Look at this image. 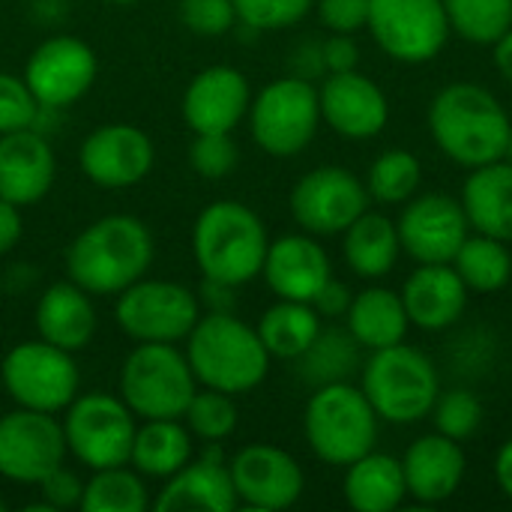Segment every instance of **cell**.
<instances>
[{
	"label": "cell",
	"mask_w": 512,
	"mask_h": 512,
	"mask_svg": "<svg viewBox=\"0 0 512 512\" xmlns=\"http://www.w3.org/2000/svg\"><path fill=\"white\" fill-rule=\"evenodd\" d=\"M411 321L402 303V294L372 285L360 294H354L348 306V333L357 339V345L378 351L390 348L396 342H405Z\"/></svg>",
	"instance_id": "28"
},
{
	"label": "cell",
	"mask_w": 512,
	"mask_h": 512,
	"mask_svg": "<svg viewBox=\"0 0 512 512\" xmlns=\"http://www.w3.org/2000/svg\"><path fill=\"white\" fill-rule=\"evenodd\" d=\"M495 66L512 84V27L495 42Z\"/></svg>",
	"instance_id": "51"
},
{
	"label": "cell",
	"mask_w": 512,
	"mask_h": 512,
	"mask_svg": "<svg viewBox=\"0 0 512 512\" xmlns=\"http://www.w3.org/2000/svg\"><path fill=\"white\" fill-rule=\"evenodd\" d=\"M63 426L54 414L15 408L0 417V477L12 483H39L66 459Z\"/></svg>",
	"instance_id": "14"
},
{
	"label": "cell",
	"mask_w": 512,
	"mask_h": 512,
	"mask_svg": "<svg viewBox=\"0 0 512 512\" xmlns=\"http://www.w3.org/2000/svg\"><path fill=\"white\" fill-rule=\"evenodd\" d=\"M351 300H354V294L348 291V285H342V282H336V279L330 276L327 285L315 294L312 306H315V312L324 315V318H342V315H348Z\"/></svg>",
	"instance_id": "47"
},
{
	"label": "cell",
	"mask_w": 512,
	"mask_h": 512,
	"mask_svg": "<svg viewBox=\"0 0 512 512\" xmlns=\"http://www.w3.org/2000/svg\"><path fill=\"white\" fill-rule=\"evenodd\" d=\"M114 318L135 342H180L198 324V297L168 279H138L117 294Z\"/></svg>",
	"instance_id": "11"
},
{
	"label": "cell",
	"mask_w": 512,
	"mask_h": 512,
	"mask_svg": "<svg viewBox=\"0 0 512 512\" xmlns=\"http://www.w3.org/2000/svg\"><path fill=\"white\" fill-rule=\"evenodd\" d=\"M270 237L255 210L240 201H216L192 228V252L204 279L246 285L264 270Z\"/></svg>",
	"instance_id": "4"
},
{
	"label": "cell",
	"mask_w": 512,
	"mask_h": 512,
	"mask_svg": "<svg viewBox=\"0 0 512 512\" xmlns=\"http://www.w3.org/2000/svg\"><path fill=\"white\" fill-rule=\"evenodd\" d=\"M195 372L174 342H138L120 369V399L141 420H183Z\"/></svg>",
	"instance_id": "7"
},
{
	"label": "cell",
	"mask_w": 512,
	"mask_h": 512,
	"mask_svg": "<svg viewBox=\"0 0 512 512\" xmlns=\"http://www.w3.org/2000/svg\"><path fill=\"white\" fill-rule=\"evenodd\" d=\"M420 180L423 168L411 150H387L369 165L366 192L381 204H405L417 195Z\"/></svg>",
	"instance_id": "37"
},
{
	"label": "cell",
	"mask_w": 512,
	"mask_h": 512,
	"mask_svg": "<svg viewBox=\"0 0 512 512\" xmlns=\"http://www.w3.org/2000/svg\"><path fill=\"white\" fill-rule=\"evenodd\" d=\"M297 360L303 381L315 387L345 381L357 369V339L342 330H321L309 351Z\"/></svg>",
	"instance_id": "36"
},
{
	"label": "cell",
	"mask_w": 512,
	"mask_h": 512,
	"mask_svg": "<svg viewBox=\"0 0 512 512\" xmlns=\"http://www.w3.org/2000/svg\"><path fill=\"white\" fill-rule=\"evenodd\" d=\"M231 288L234 285H225V282H216V279H204V285H201V303L210 312H231V306H234Z\"/></svg>",
	"instance_id": "49"
},
{
	"label": "cell",
	"mask_w": 512,
	"mask_h": 512,
	"mask_svg": "<svg viewBox=\"0 0 512 512\" xmlns=\"http://www.w3.org/2000/svg\"><path fill=\"white\" fill-rule=\"evenodd\" d=\"M39 111L42 105L36 102L27 81L12 72H0V135L33 129Z\"/></svg>",
	"instance_id": "42"
},
{
	"label": "cell",
	"mask_w": 512,
	"mask_h": 512,
	"mask_svg": "<svg viewBox=\"0 0 512 512\" xmlns=\"http://www.w3.org/2000/svg\"><path fill=\"white\" fill-rule=\"evenodd\" d=\"M249 123L255 144L276 156L288 159L309 147L321 123L318 90L306 78H279L267 84L249 105Z\"/></svg>",
	"instance_id": "9"
},
{
	"label": "cell",
	"mask_w": 512,
	"mask_h": 512,
	"mask_svg": "<svg viewBox=\"0 0 512 512\" xmlns=\"http://www.w3.org/2000/svg\"><path fill=\"white\" fill-rule=\"evenodd\" d=\"M366 210H369L366 183H360L354 171L339 165L312 168L291 189V216L312 237L342 234Z\"/></svg>",
	"instance_id": "13"
},
{
	"label": "cell",
	"mask_w": 512,
	"mask_h": 512,
	"mask_svg": "<svg viewBox=\"0 0 512 512\" xmlns=\"http://www.w3.org/2000/svg\"><path fill=\"white\" fill-rule=\"evenodd\" d=\"M261 276L267 279L270 291L279 300L312 303L315 294L333 276V270H330L327 252L321 249V243L315 237L285 234V237L270 243Z\"/></svg>",
	"instance_id": "21"
},
{
	"label": "cell",
	"mask_w": 512,
	"mask_h": 512,
	"mask_svg": "<svg viewBox=\"0 0 512 512\" xmlns=\"http://www.w3.org/2000/svg\"><path fill=\"white\" fill-rule=\"evenodd\" d=\"M396 231L399 246L417 264H453L456 252L471 234V222L462 201L441 192H426L405 201Z\"/></svg>",
	"instance_id": "15"
},
{
	"label": "cell",
	"mask_w": 512,
	"mask_h": 512,
	"mask_svg": "<svg viewBox=\"0 0 512 512\" xmlns=\"http://www.w3.org/2000/svg\"><path fill=\"white\" fill-rule=\"evenodd\" d=\"M51 144L36 129H18L0 135V198L30 207L42 201L54 183Z\"/></svg>",
	"instance_id": "23"
},
{
	"label": "cell",
	"mask_w": 512,
	"mask_h": 512,
	"mask_svg": "<svg viewBox=\"0 0 512 512\" xmlns=\"http://www.w3.org/2000/svg\"><path fill=\"white\" fill-rule=\"evenodd\" d=\"M312 453L327 465H351L375 450L378 414L360 387L348 381L321 384L303 414Z\"/></svg>",
	"instance_id": "5"
},
{
	"label": "cell",
	"mask_w": 512,
	"mask_h": 512,
	"mask_svg": "<svg viewBox=\"0 0 512 512\" xmlns=\"http://www.w3.org/2000/svg\"><path fill=\"white\" fill-rule=\"evenodd\" d=\"M495 477H498V486L501 492L512 501V438L498 450V459H495Z\"/></svg>",
	"instance_id": "50"
},
{
	"label": "cell",
	"mask_w": 512,
	"mask_h": 512,
	"mask_svg": "<svg viewBox=\"0 0 512 512\" xmlns=\"http://www.w3.org/2000/svg\"><path fill=\"white\" fill-rule=\"evenodd\" d=\"M183 423L192 432V438H198L204 444L207 441L222 444L237 429V405H234L231 393L204 387V390H195L192 402L186 405Z\"/></svg>",
	"instance_id": "38"
},
{
	"label": "cell",
	"mask_w": 512,
	"mask_h": 512,
	"mask_svg": "<svg viewBox=\"0 0 512 512\" xmlns=\"http://www.w3.org/2000/svg\"><path fill=\"white\" fill-rule=\"evenodd\" d=\"M153 159V141L132 123H105L93 129L78 150L84 177L102 189H129L141 183L150 174Z\"/></svg>",
	"instance_id": "18"
},
{
	"label": "cell",
	"mask_w": 512,
	"mask_h": 512,
	"mask_svg": "<svg viewBox=\"0 0 512 512\" xmlns=\"http://www.w3.org/2000/svg\"><path fill=\"white\" fill-rule=\"evenodd\" d=\"M111 3H132V0H111Z\"/></svg>",
	"instance_id": "53"
},
{
	"label": "cell",
	"mask_w": 512,
	"mask_h": 512,
	"mask_svg": "<svg viewBox=\"0 0 512 512\" xmlns=\"http://www.w3.org/2000/svg\"><path fill=\"white\" fill-rule=\"evenodd\" d=\"M0 381L18 408L57 414L78 396V366L69 351L36 339L15 345L0 363Z\"/></svg>",
	"instance_id": "10"
},
{
	"label": "cell",
	"mask_w": 512,
	"mask_h": 512,
	"mask_svg": "<svg viewBox=\"0 0 512 512\" xmlns=\"http://www.w3.org/2000/svg\"><path fill=\"white\" fill-rule=\"evenodd\" d=\"M450 30L474 45H495L512 27V0H444Z\"/></svg>",
	"instance_id": "35"
},
{
	"label": "cell",
	"mask_w": 512,
	"mask_h": 512,
	"mask_svg": "<svg viewBox=\"0 0 512 512\" xmlns=\"http://www.w3.org/2000/svg\"><path fill=\"white\" fill-rule=\"evenodd\" d=\"M402 471H405L408 495L432 507V504H444L459 492L468 471V459L462 441L435 432V435H423L408 447L402 459Z\"/></svg>",
	"instance_id": "22"
},
{
	"label": "cell",
	"mask_w": 512,
	"mask_h": 512,
	"mask_svg": "<svg viewBox=\"0 0 512 512\" xmlns=\"http://www.w3.org/2000/svg\"><path fill=\"white\" fill-rule=\"evenodd\" d=\"M504 159L512 165V132H510V141H507V153H504Z\"/></svg>",
	"instance_id": "52"
},
{
	"label": "cell",
	"mask_w": 512,
	"mask_h": 512,
	"mask_svg": "<svg viewBox=\"0 0 512 512\" xmlns=\"http://www.w3.org/2000/svg\"><path fill=\"white\" fill-rule=\"evenodd\" d=\"M150 264L153 234L129 213H111L90 222L66 249V273L87 294H120L144 279Z\"/></svg>",
	"instance_id": "1"
},
{
	"label": "cell",
	"mask_w": 512,
	"mask_h": 512,
	"mask_svg": "<svg viewBox=\"0 0 512 512\" xmlns=\"http://www.w3.org/2000/svg\"><path fill=\"white\" fill-rule=\"evenodd\" d=\"M378 48L399 63H426L450 39L444 0H369V21Z\"/></svg>",
	"instance_id": "12"
},
{
	"label": "cell",
	"mask_w": 512,
	"mask_h": 512,
	"mask_svg": "<svg viewBox=\"0 0 512 512\" xmlns=\"http://www.w3.org/2000/svg\"><path fill=\"white\" fill-rule=\"evenodd\" d=\"M432 420L441 435H447L453 441H468L483 423V405L468 390H450L444 396L438 393V399L432 405Z\"/></svg>",
	"instance_id": "39"
},
{
	"label": "cell",
	"mask_w": 512,
	"mask_h": 512,
	"mask_svg": "<svg viewBox=\"0 0 512 512\" xmlns=\"http://www.w3.org/2000/svg\"><path fill=\"white\" fill-rule=\"evenodd\" d=\"M258 336L267 348L270 357L279 360H297L309 351V345L321 333V315L315 312L312 303L300 300H279L273 303L261 321H258Z\"/></svg>",
	"instance_id": "32"
},
{
	"label": "cell",
	"mask_w": 512,
	"mask_h": 512,
	"mask_svg": "<svg viewBox=\"0 0 512 512\" xmlns=\"http://www.w3.org/2000/svg\"><path fill=\"white\" fill-rule=\"evenodd\" d=\"M408 498L402 462L387 453H366L348 465L345 501L357 512H390Z\"/></svg>",
	"instance_id": "29"
},
{
	"label": "cell",
	"mask_w": 512,
	"mask_h": 512,
	"mask_svg": "<svg viewBox=\"0 0 512 512\" xmlns=\"http://www.w3.org/2000/svg\"><path fill=\"white\" fill-rule=\"evenodd\" d=\"M36 330L39 339L75 354L90 345L96 336V309L84 288L72 279L45 288L36 303Z\"/></svg>",
	"instance_id": "26"
},
{
	"label": "cell",
	"mask_w": 512,
	"mask_h": 512,
	"mask_svg": "<svg viewBox=\"0 0 512 512\" xmlns=\"http://www.w3.org/2000/svg\"><path fill=\"white\" fill-rule=\"evenodd\" d=\"M228 474L237 501L261 512L288 510L303 495V468L297 459L273 444H249L231 462Z\"/></svg>",
	"instance_id": "16"
},
{
	"label": "cell",
	"mask_w": 512,
	"mask_h": 512,
	"mask_svg": "<svg viewBox=\"0 0 512 512\" xmlns=\"http://www.w3.org/2000/svg\"><path fill=\"white\" fill-rule=\"evenodd\" d=\"M435 144L462 168H480L504 159L512 123L498 96L480 84L456 81L435 93L429 105Z\"/></svg>",
	"instance_id": "2"
},
{
	"label": "cell",
	"mask_w": 512,
	"mask_h": 512,
	"mask_svg": "<svg viewBox=\"0 0 512 512\" xmlns=\"http://www.w3.org/2000/svg\"><path fill=\"white\" fill-rule=\"evenodd\" d=\"M192 459V432L180 420H144L135 426L129 465L141 477L168 480Z\"/></svg>",
	"instance_id": "31"
},
{
	"label": "cell",
	"mask_w": 512,
	"mask_h": 512,
	"mask_svg": "<svg viewBox=\"0 0 512 512\" xmlns=\"http://www.w3.org/2000/svg\"><path fill=\"white\" fill-rule=\"evenodd\" d=\"M315 0H234L237 18L252 30H282L309 15Z\"/></svg>",
	"instance_id": "41"
},
{
	"label": "cell",
	"mask_w": 512,
	"mask_h": 512,
	"mask_svg": "<svg viewBox=\"0 0 512 512\" xmlns=\"http://www.w3.org/2000/svg\"><path fill=\"white\" fill-rule=\"evenodd\" d=\"M66 450L90 471L129 465L135 414L120 396L111 393H84L66 405L63 417Z\"/></svg>",
	"instance_id": "8"
},
{
	"label": "cell",
	"mask_w": 512,
	"mask_h": 512,
	"mask_svg": "<svg viewBox=\"0 0 512 512\" xmlns=\"http://www.w3.org/2000/svg\"><path fill=\"white\" fill-rule=\"evenodd\" d=\"M360 390L372 402L378 420L411 426L432 414L441 381L435 363L423 351L396 342L390 348L372 351L369 363L363 366Z\"/></svg>",
	"instance_id": "6"
},
{
	"label": "cell",
	"mask_w": 512,
	"mask_h": 512,
	"mask_svg": "<svg viewBox=\"0 0 512 512\" xmlns=\"http://www.w3.org/2000/svg\"><path fill=\"white\" fill-rule=\"evenodd\" d=\"M96 69V54L87 42L75 36H51L30 54L24 81L42 108H66L90 90Z\"/></svg>",
	"instance_id": "17"
},
{
	"label": "cell",
	"mask_w": 512,
	"mask_h": 512,
	"mask_svg": "<svg viewBox=\"0 0 512 512\" xmlns=\"http://www.w3.org/2000/svg\"><path fill=\"white\" fill-rule=\"evenodd\" d=\"M318 18L333 33H357L369 21V0H318Z\"/></svg>",
	"instance_id": "45"
},
{
	"label": "cell",
	"mask_w": 512,
	"mask_h": 512,
	"mask_svg": "<svg viewBox=\"0 0 512 512\" xmlns=\"http://www.w3.org/2000/svg\"><path fill=\"white\" fill-rule=\"evenodd\" d=\"M321 54H324L327 72H348V69H357L360 63V45L351 33H333L321 45Z\"/></svg>",
	"instance_id": "46"
},
{
	"label": "cell",
	"mask_w": 512,
	"mask_h": 512,
	"mask_svg": "<svg viewBox=\"0 0 512 512\" xmlns=\"http://www.w3.org/2000/svg\"><path fill=\"white\" fill-rule=\"evenodd\" d=\"M456 273L468 285V291L492 294L501 291L512 279V255L507 240L489 237V234H468L462 249L453 258Z\"/></svg>",
	"instance_id": "33"
},
{
	"label": "cell",
	"mask_w": 512,
	"mask_h": 512,
	"mask_svg": "<svg viewBox=\"0 0 512 512\" xmlns=\"http://www.w3.org/2000/svg\"><path fill=\"white\" fill-rule=\"evenodd\" d=\"M237 144L231 132H195L189 144V165L204 180H222L237 168Z\"/></svg>",
	"instance_id": "40"
},
{
	"label": "cell",
	"mask_w": 512,
	"mask_h": 512,
	"mask_svg": "<svg viewBox=\"0 0 512 512\" xmlns=\"http://www.w3.org/2000/svg\"><path fill=\"white\" fill-rule=\"evenodd\" d=\"M345 261L360 279H384L399 261V231L384 213H360L345 231Z\"/></svg>",
	"instance_id": "30"
},
{
	"label": "cell",
	"mask_w": 512,
	"mask_h": 512,
	"mask_svg": "<svg viewBox=\"0 0 512 512\" xmlns=\"http://www.w3.org/2000/svg\"><path fill=\"white\" fill-rule=\"evenodd\" d=\"M21 231H24V225H21V207L12 204V201H6V198H0V255H6V252H12L18 246Z\"/></svg>",
	"instance_id": "48"
},
{
	"label": "cell",
	"mask_w": 512,
	"mask_h": 512,
	"mask_svg": "<svg viewBox=\"0 0 512 512\" xmlns=\"http://www.w3.org/2000/svg\"><path fill=\"white\" fill-rule=\"evenodd\" d=\"M237 504L240 501H237V492H234V483H231V474H228V465L225 462H210V459L192 462L189 459L159 489V495L153 501V510L231 512Z\"/></svg>",
	"instance_id": "25"
},
{
	"label": "cell",
	"mask_w": 512,
	"mask_h": 512,
	"mask_svg": "<svg viewBox=\"0 0 512 512\" xmlns=\"http://www.w3.org/2000/svg\"><path fill=\"white\" fill-rule=\"evenodd\" d=\"M402 303L420 330H447L468 309V285L453 264H420L402 288Z\"/></svg>",
	"instance_id": "24"
},
{
	"label": "cell",
	"mask_w": 512,
	"mask_h": 512,
	"mask_svg": "<svg viewBox=\"0 0 512 512\" xmlns=\"http://www.w3.org/2000/svg\"><path fill=\"white\" fill-rule=\"evenodd\" d=\"M249 81L234 66L198 72L183 93V120L192 132H231L249 114Z\"/></svg>",
	"instance_id": "20"
},
{
	"label": "cell",
	"mask_w": 512,
	"mask_h": 512,
	"mask_svg": "<svg viewBox=\"0 0 512 512\" xmlns=\"http://www.w3.org/2000/svg\"><path fill=\"white\" fill-rule=\"evenodd\" d=\"M462 207L477 234L512 240V165L507 159L471 168Z\"/></svg>",
	"instance_id": "27"
},
{
	"label": "cell",
	"mask_w": 512,
	"mask_h": 512,
	"mask_svg": "<svg viewBox=\"0 0 512 512\" xmlns=\"http://www.w3.org/2000/svg\"><path fill=\"white\" fill-rule=\"evenodd\" d=\"M147 489L138 471L123 465L99 468L84 483L81 510L84 512H144L147 510Z\"/></svg>",
	"instance_id": "34"
},
{
	"label": "cell",
	"mask_w": 512,
	"mask_h": 512,
	"mask_svg": "<svg viewBox=\"0 0 512 512\" xmlns=\"http://www.w3.org/2000/svg\"><path fill=\"white\" fill-rule=\"evenodd\" d=\"M186 360L195 381L231 396L255 390L270 369V354L258 330L231 312H210L198 318L186 336Z\"/></svg>",
	"instance_id": "3"
},
{
	"label": "cell",
	"mask_w": 512,
	"mask_h": 512,
	"mask_svg": "<svg viewBox=\"0 0 512 512\" xmlns=\"http://www.w3.org/2000/svg\"><path fill=\"white\" fill-rule=\"evenodd\" d=\"M321 120L342 138L366 141L384 132L390 120V102L384 90L357 69L330 72L318 90Z\"/></svg>",
	"instance_id": "19"
},
{
	"label": "cell",
	"mask_w": 512,
	"mask_h": 512,
	"mask_svg": "<svg viewBox=\"0 0 512 512\" xmlns=\"http://www.w3.org/2000/svg\"><path fill=\"white\" fill-rule=\"evenodd\" d=\"M3 510H6V504H3V501H0V512H3Z\"/></svg>",
	"instance_id": "54"
},
{
	"label": "cell",
	"mask_w": 512,
	"mask_h": 512,
	"mask_svg": "<svg viewBox=\"0 0 512 512\" xmlns=\"http://www.w3.org/2000/svg\"><path fill=\"white\" fill-rule=\"evenodd\" d=\"M180 21L192 33L213 39L234 27L237 9L234 0H180Z\"/></svg>",
	"instance_id": "43"
},
{
	"label": "cell",
	"mask_w": 512,
	"mask_h": 512,
	"mask_svg": "<svg viewBox=\"0 0 512 512\" xmlns=\"http://www.w3.org/2000/svg\"><path fill=\"white\" fill-rule=\"evenodd\" d=\"M36 486H39L42 504H45L51 512L81 507L84 483H81L72 471H66L63 465H60V468H54L51 474H45Z\"/></svg>",
	"instance_id": "44"
}]
</instances>
